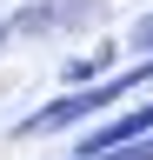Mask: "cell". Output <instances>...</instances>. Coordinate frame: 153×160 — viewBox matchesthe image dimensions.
I'll use <instances>...</instances> for the list:
<instances>
[{
  "mask_svg": "<svg viewBox=\"0 0 153 160\" xmlns=\"http://www.w3.org/2000/svg\"><path fill=\"white\" fill-rule=\"evenodd\" d=\"M133 47H146V53H153V13L140 20V27H133Z\"/></svg>",
  "mask_w": 153,
  "mask_h": 160,
  "instance_id": "7a4b0ae2",
  "label": "cell"
},
{
  "mask_svg": "<svg viewBox=\"0 0 153 160\" xmlns=\"http://www.w3.org/2000/svg\"><path fill=\"white\" fill-rule=\"evenodd\" d=\"M93 160H153V140H133V147H113V153H93Z\"/></svg>",
  "mask_w": 153,
  "mask_h": 160,
  "instance_id": "6da1fadb",
  "label": "cell"
}]
</instances>
